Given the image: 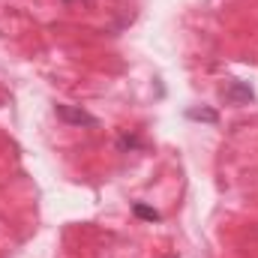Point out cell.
I'll list each match as a JSON object with an SVG mask.
<instances>
[{
    "label": "cell",
    "mask_w": 258,
    "mask_h": 258,
    "mask_svg": "<svg viewBox=\"0 0 258 258\" xmlns=\"http://www.w3.org/2000/svg\"><path fill=\"white\" fill-rule=\"evenodd\" d=\"M222 96H225V102H231V105H240V102H252V99H255L252 87L243 84V81H231V84L222 90Z\"/></svg>",
    "instance_id": "2"
},
{
    "label": "cell",
    "mask_w": 258,
    "mask_h": 258,
    "mask_svg": "<svg viewBox=\"0 0 258 258\" xmlns=\"http://www.w3.org/2000/svg\"><path fill=\"white\" fill-rule=\"evenodd\" d=\"M54 111H57V117L63 123H72V126H96L99 123L93 114H87V111H81L75 105H54Z\"/></svg>",
    "instance_id": "1"
},
{
    "label": "cell",
    "mask_w": 258,
    "mask_h": 258,
    "mask_svg": "<svg viewBox=\"0 0 258 258\" xmlns=\"http://www.w3.org/2000/svg\"><path fill=\"white\" fill-rule=\"evenodd\" d=\"M186 117L189 120H204V123H216L219 120L216 111H207V108H192V111H186Z\"/></svg>",
    "instance_id": "4"
},
{
    "label": "cell",
    "mask_w": 258,
    "mask_h": 258,
    "mask_svg": "<svg viewBox=\"0 0 258 258\" xmlns=\"http://www.w3.org/2000/svg\"><path fill=\"white\" fill-rule=\"evenodd\" d=\"M132 210H135V216H138V219H147V222H156V219H159V213H156L153 207L141 204V201H135V204H132Z\"/></svg>",
    "instance_id": "3"
}]
</instances>
